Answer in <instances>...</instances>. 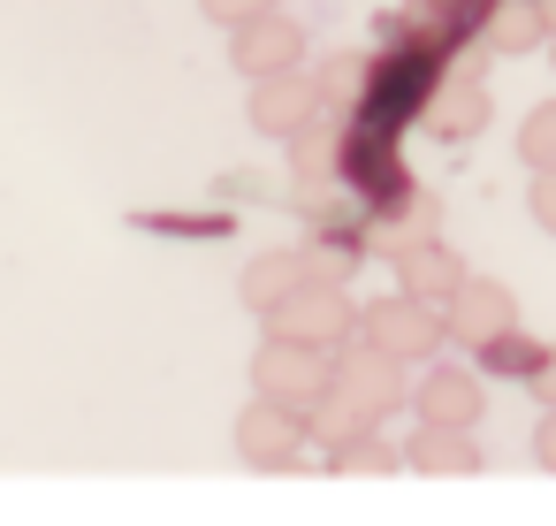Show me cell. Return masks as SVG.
I'll return each mask as SVG.
<instances>
[{
	"label": "cell",
	"mask_w": 556,
	"mask_h": 526,
	"mask_svg": "<svg viewBox=\"0 0 556 526\" xmlns=\"http://www.w3.org/2000/svg\"><path fill=\"white\" fill-rule=\"evenodd\" d=\"M320 389H336V351L267 328V343L252 351V397H275V404L298 412V404H313Z\"/></svg>",
	"instance_id": "7a4b0ae2"
},
{
	"label": "cell",
	"mask_w": 556,
	"mask_h": 526,
	"mask_svg": "<svg viewBox=\"0 0 556 526\" xmlns=\"http://www.w3.org/2000/svg\"><path fill=\"white\" fill-rule=\"evenodd\" d=\"M199 9H206V24L237 32V24H260V16H275L282 0H199Z\"/></svg>",
	"instance_id": "603a6c76"
},
{
	"label": "cell",
	"mask_w": 556,
	"mask_h": 526,
	"mask_svg": "<svg viewBox=\"0 0 556 526\" xmlns=\"http://www.w3.org/2000/svg\"><path fill=\"white\" fill-rule=\"evenodd\" d=\"M488 77H465V70H450L442 77V92L427 100V115H419V130L427 138H442V146H472L480 130H488Z\"/></svg>",
	"instance_id": "8fae6325"
},
{
	"label": "cell",
	"mask_w": 556,
	"mask_h": 526,
	"mask_svg": "<svg viewBox=\"0 0 556 526\" xmlns=\"http://www.w3.org/2000/svg\"><path fill=\"white\" fill-rule=\"evenodd\" d=\"M305 450H313V435H305V419H298L290 404L252 397V404L237 412V458H244L252 473H305Z\"/></svg>",
	"instance_id": "3957f363"
},
{
	"label": "cell",
	"mask_w": 556,
	"mask_h": 526,
	"mask_svg": "<svg viewBox=\"0 0 556 526\" xmlns=\"http://www.w3.org/2000/svg\"><path fill=\"white\" fill-rule=\"evenodd\" d=\"M305 62V32L275 9V16H260V24H237L229 32V70L244 77V85H260V77H282V70H298Z\"/></svg>",
	"instance_id": "30bf717a"
},
{
	"label": "cell",
	"mask_w": 556,
	"mask_h": 526,
	"mask_svg": "<svg viewBox=\"0 0 556 526\" xmlns=\"http://www.w3.org/2000/svg\"><path fill=\"white\" fill-rule=\"evenodd\" d=\"M541 9H548V24H556V0H541Z\"/></svg>",
	"instance_id": "4316f807"
},
{
	"label": "cell",
	"mask_w": 556,
	"mask_h": 526,
	"mask_svg": "<svg viewBox=\"0 0 556 526\" xmlns=\"http://www.w3.org/2000/svg\"><path fill=\"white\" fill-rule=\"evenodd\" d=\"M298 252H305V283H343V290H351L358 267L374 260V252H358V245H343V237H305Z\"/></svg>",
	"instance_id": "ffe728a7"
},
{
	"label": "cell",
	"mask_w": 556,
	"mask_h": 526,
	"mask_svg": "<svg viewBox=\"0 0 556 526\" xmlns=\"http://www.w3.org/2000/svg\"><path fill=\"white\" fill-rule=\"evenodd\" d=\"M442 321H450V351H480V343H495L503 328H518V298H510L495 275H465V290L442 305Z\"/></svg>",
	"instance_id": "9c48e42d"
},
{
	"label": "cell",
	"mask_w": 556,
	"mask_h": 526,
	"mask_svg": "<svg viewBox=\"0 0 556 526\" xmlns=\"http://www.w3.org/2000/svg\"><path fill=\"white\" fill-rule=\"evenodd\" d=\"M358 336L381 343V351H396V359H412V366L450 351V321H442V305H427V298H412V290H389V298L358 305Z\"/></svg>",
	"instance_id": "6da1fadb"
},
{
	"label": "cell",
	"mask_w": 556,
	"mask_h": 526,
	"mask_svg": "<svg viewBox=\"0 0 556 526\" xmlns=\"http://www.w3.org/2000/svg\"><path fill=\"white\" fill-rule=\"evenodd\" d=\"M313 85H320L328 115H351V108L366 100V47H358V54H351V47H343V54H328V62L313 70Z\"/></svg>",
	"instance_id": "d6986e66"
},
{
	"label": "cell",
	"mask_w": 556,
	"mask_h": 526,
	"mask_svg": "<svg viewBox=\"0 0 556 526\" xmlns=\"http://www.w3.org/2000/svg\"><path fill=\"white\" fill-rule=\"evenodd\" d=\"M267 328H275V336H298V343L336 351V343H351V336H358V305H351V290H343V283H298V290L267 313Z\"/></svg>",
	"instance_id": "277c9868"
},
{
	"label": "cell",
	"mask_w": 556,
	"mask_h": 526,
	"mask_svg": "<svg viewBox=\"0 0 556 526\" xmlns=\"http://www.w3.org/2000/svg\"><path fill=\"white\" fill-rule=\"evenodd\" d=\"M244 115H252V130H260V138L290 146L305 123H320V115H328V100H320V85H313L305 70H282V77H260V85H252V108H244Z\"/></svg>",
	"instance_id": "52a82bcc"
},
{
	"label": "cell",
	"mask_w": 556,
	"mask_h": 526,
	"mask_svg": "<svg viewBox=\"0 0 556 526\" xmlns=\"http://www.w3.org/2000/svg\"><path fill=\"white\" fill-rule=\"evenodd\" d=\"M320 465L328 473H351V480H381V473H404V450L381 442V427H374V435H351V442L320 450Z\"/></svg>",
	"instance_id": "ac0fdd59"
},
{
	"label": "cell",
	"mask_w": 556,
	"mask_h": 526,
	"mask_svg": "<svg viewBox=\"0 0 556 526\" xmlns=\"http://www.w3.org/2000/svg\"><path fill=\"white\" fill-rule=\"evenodd\" d=\"M548 62H556V32H548Z\"/></svg>",
	"instance_id": "83f0119b"
},
{
	"label": "cell",
	"mask_w": 556,
	"mask_h": 526,
	"mask_svg": "<svg viewBox=\"0 0 556 526\" xmlns=\"http://www.w3.org/2000/svg\"><path fill=\"white\" fill-rule=\"evenodd\" d=\"M526 389H533V404H541V412L556 404V343H548V359L533 366V381H526Z\"/></svg>",
	"instance_id": "484cf974"
},
{
	"label": "cell",
	"mask_w": 556,
	"mask_h": 526,
	"mask_svg": "<svg viewBox=\"0 0 556 526\" xmlns=\"http://www.w3.org/2000/svg\"><path fill=\"white\" fill-rule=\"evenodd\" d=\"M548 9H541V0H495V9H488V24H480V47L488 54H533V47H548Z\"/></svg>",
	"instance_id": "9a60e30c"
},
{
	"label": "cell",
	"mask_w": 556,
	"mask_h": 526,
	"mask_svg": "<svg viewBox=\"0 0 556 526\" xmlns=\"http://www.w3.org/2000/svg\"><path fill=\"white\" fill-rule=\"evenodd\" d=\"M404 465L412 473H434V480H465V473H480V442H472V427L419 419L412 442H404Z\"/></svg>",
	"instance_id": "4fadbf2b"
},
{
	"label": "cell",
	"mask_w": 556,
	"mask_h": 526,
	"mask_svg": "<svg viewBox=\"0 0 556 526\" xmlns=\"http://www.w3.org/2000/svg\"><path fill=\"white\" fill-rule=\"evenodd\" d=\"M533 465L541 473H556V404L541 412V427H533Z\"/></svg>",
	"instance_id": "d4e9b609"
},
{
	"label": "cell",
	"mask_w": 556,
	"mask_h": 526,
	"mask_svg": "<svg viewBox=\"0 0 556 526\" xmlns=\"http://www.w3.org/2000/svg\"><path fill=\"white\" fill-rule=\"evenodd\" d=\"M548 359V343L541 336H526V328H503L495 343H480L472 351V366L488 374V381H533V366Z\"/></svg>",
	"instance_id": "e0dca14e"
},
{
	"label": "cell",
	"mask_w": 556,
	"mask_h": 526,
	"mask_svg": "<svg viewBox=\"0 0 556 526\" xmlns=\"http://www.w3.org/2000/svg\"><path fill=\"white\" fill-rule=\"evenodd\" d=\"M298 419H305L313 450H336V442H351V435H374V427H381V412H374L366 397H351V389H320L313 404H298Z\"/></svg>",
	"instance_id": "5bb4252c"
},
{
	"label": "cell",
	"mask_w": 556,
	"mask_h": 526,
	"mask_svg": "<svg viewBox=\"0 0 556 526\" xmlns=\"http://www.w3.org/2000/svg\"><path fill=\"white\" fill-rule=\"evenodd\" d=\"M389 275H396V290H412V298H427V305H450L457 290H465V260L442 245V237H427V245H412V252H396L389 260Z\"/></svg>",
	"instance_id": "7c38bea8"
},
{
	"label": "cell",
	"mask_w": 556,
	"mask_h": 526,
	"mask_svg": "<svg viewBox=\"0 0 556 526\" xmlns=\"http://www.w3.org/2000/svg\"><path fill=\"white\" fill-rule=\"evenodd\" d=\"M374 206V229H366V245H374V260H396V252H412V245H427V237H442V199L427 191V184H396V191H381V199H366Z\"/></svg>",
	"instance_id": "5b68a950"
},
{
	"label": "cell",
	"mask_w": 556,
	"mask_h": 526,
	"mask_svg": "<svg viewBox=\"0 0 556 526\" xmlns=\"http://www.w3.org/2000/svg\"><path fill=\"white\" fill-rule=\"evenodd\" d=\"M518 161H526V168H556V100L526 108V123H518Z\"/></svg>",
	"instance_id": "44dd1931"
},
{
	"label": "cell",
	"mask_w": 556,
	"mask_h": 526,
	"mask_svg": "<svg viewBox=\"0 0 556 526\" xmlns=\"http://www.w3.org/2000/svg\"><path fill=\"white\" fill-rule=\"evenodd\" d=\"M526 214L556 237V168H533V191H526Z\"/></svg>",
	"instance_id": "cb8c5ba5"
},
{
	"label": "cell",
	"mask_w": 556,
	"mask_h": 526,
	"mask_svg": "<svg viewBox=\"0 0 556 526\" xmlns=\"http://www.w3.org/2000/svg\"><path fill=\"white\" fill-rule=\"evenodd\" d=\"M298 283H305V252H298V245H282V252H260V260L244 267V283H237V290H244V305L267 321V313L298 290Z\"/></svg>",
	"instance_id": "2e32d148"
},
{
	"label": "cell",
	"mask_w": 556,
	"mask_h": 526,
	"mask_svg": "<svg viewBox=\"0 0 556 526\" xmlns=\"http://www.w3.org/2000/svg\"><path fill=\"white\" fill-rule=\"evenodd\" d=\"M146 229H161V237H229L237 214H146Z\"/></svg>",
	"instance_id": "7402d4cb"
},
{
	"label": "cell",
	"mask_w": 556,
	"mask_h": 526,
	"mask_svg": "<svg viewBox=\"0 0 556 526\" xmlns=\"http://www.w3.org/2000/svg\"><path fill=\"white\" fill-rule=\"evenodd\" d=\"M412 412L419 419H442V427H472L488 412V374L480 366H457V359H427V374L412 381Z\"/></svg>",
	"instance_id": "ba28073f"
},
{
	"label": "cell",
	"mask_w": 556,
	"mask_h": 526,
	"mask_svg": "<svg viewBox=\"0 0 556 526\" xmlns=\"http://www.w3.org/2000/svg\"><path fill=\"white\" fill-rule=\"evenodd\" d=\"M336 389L366 397V404L389 419V412H404V404H412V359H396V351H381V343L351 336V343H336Z\"/></svg>",
	"instance_id": "8992f818"
}]
</instances>
